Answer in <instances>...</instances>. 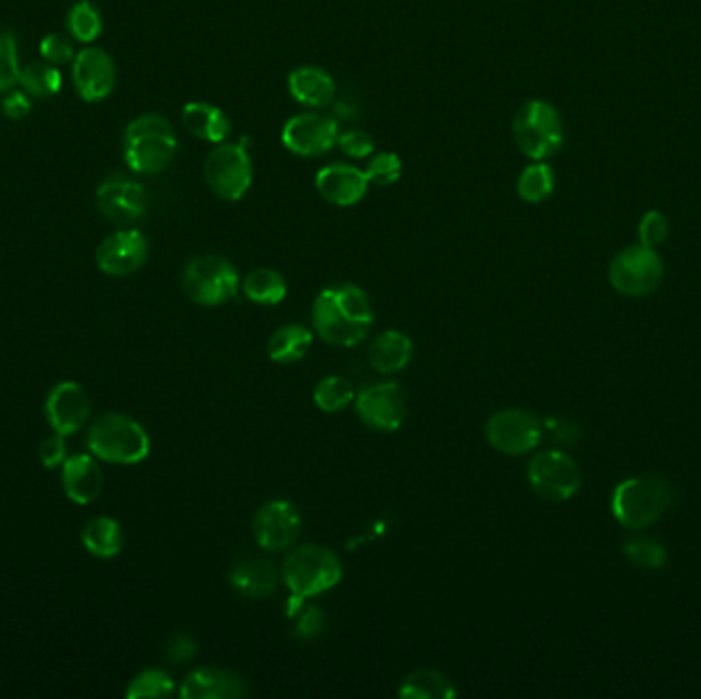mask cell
<instances>
[{"label":"cell","instance_id":"cell-2","mask_svg":"<svg viewBox=\"0 0 701 699\" xmlns=\"http://www.w3.org/2000/svg\"><path fill=\"white\" fill-rule=\"evenodd\" d=\"M673 495L663 478L644 474L617 484L612 498L615 522L627 530H646L663 517Z\"/></svg>","mask_w":701,"mask_h":699},{"label":"cell","instance_id":"cell-13","mask_svg":"<svg viewBox=\"0 0 701 699\" xmlns=\"http://www.w3.org/2000/svg\"><path fill=\"white\" fill-rule=\"evenodd\" d=\"M339 134V124L327 115L298 114L281 129V142L290 153L317 158L331 151Z\"/></svg>","mask_w":701,"mask_h":699},{"label":"cell","instance_id":"cell-40","mask_svg":"<svg viewBox=\"0 0 701 699\" xmlns=\"http://www.w3.org/2000/svg\"><path fill=\"white\" fill-rule=\"evenodd\" d=\"M292 615L298 618L295 634H298V638H302V640L317 638V635H320V632L324 630V615H322V611L317 610V608H302V605H300Z\"/></svg>","mask_w":701,"mask_h":699},{"label":"cell","instance_id":"cell-26","mask_svg":"<svg viewBox=\"0 0 701 699\" xmlns=\"http://www.w3.org/2000/svg\"><path fill=\"white\" fill-rule=\"evenodd\" d=\"M312 332L302 324H285L271 334L267 343V356L271 361L290 366L302 361L312 347Z\"/></svg>","mask_w":701,"mask_h":699},{"label":"cell","instance_id":"cell-21","mask_svg":"<svg viewBox=\"0 0 701 699\" xmlns=\"http://www.w3.org/2000/svg\"><path fill=\"white\" fill-rule=\"evenodd\" d=\"M230 585L249 599L269 598L280 585V574L273 562L263 559L238 560L230 566Z\"/></svg>","mask_w":701,"mask_h":699},{"label":"cell","instance_id":"cell-36","mask_svg":"<svg viewBox=\"0 0 701 699\" xmlns=\"http://www.w3.org/2000/svg\"><path fill=\"white\" fill-rule=\"evenodd\" d=\"M370 183L378 185H395L402 177V161L395 153L376 154L366 168Z\"/></svg>","mask_w":701,"mask_h":699},{"label":"cell","instance_id":"cell-29","mask_svg":"<svg viewBox=\"0 0 701 699\" xmlns=\"http://www.w3.org/2000/svg\"><path fill=\"white\" fill-rule=\"evenodd\" d=\"M244 295L261 305H275L288 295V283L273 269H255L243 281Z\"/></svg>","mask_w":701,"mask_h":699},{"label":"cell","instance_id":"cell-32","mask_svg":"<svg viewBox=\"0 0 701 699\" xmlns=\"http://www.w3.org/2000/svg\"><path fill=\"white\" fill-rule=\"evenodd\" d=\"M624 554L642 571H661L666 564V550L652 537H630L624 544Z\"/></svg>","mask_w":701,"mask_h":699},{"label":"cell","instance_id":"cell-4","mask_svg":"<svg viewBox=\"0 0 701 699\" xmlns=\"http://www.w3.org/2000/svg\"><path fill=\"white\" fill-rule=\"evenodd\" d=\"M175 153L177 136L163 115H142L126 129V163L136 173L156 175L165 171Z\"/></svg>","mask_w":701,"mask_h":699},{"label":"cell","instance_id":"cell-38","mask_svg":"<svg viewBox=\"0 0 701 699\" xmlns=\"http://www.w3.org/2000/svg\"><path fill=\"white\" fill-rule=\"evenodd\" d=\"M19 64L13 36L0 33V90L11 89L19 82Z\"/></svg>","mask_w":701,"mask_h":699},{"label":"cell","instance_id":"cell-17","mask_svg":"<svg viewBox=\"0 0 701 699\" xmlns=\"http://www.w3.org/2000/svg\"><path fill=\"white\" fill-rule=\"evenodd\" d=\"M97 205L107 220L117 224H129L144 216L148 195L136 181L126 177L107 178L97 191Z\"/></svg>","mask_w":701,"mask_h":699},{"label":"cell","instance_id":"cell-8","mask_svg":"<svg viewBox=\"0 0 701 699\" xmlns=\"http://www.w3.org/2000/svg\"><path fill=\"white\" fill-rule=\"evenodd\" d=\"M207 187L220 200L238 202L253 185V163L243 144H217L204 165Z\"/></svg>","mask_w":701,"mask_h":699},{"label":"cell","instance_id":"cell-5","mask_svg":"<svg viewBox=\"0 0 701 699\" xmlns=\"http://www.w3.org/2000/svg\"><path fill=\"white\" fill-rule=\"evenodd\" d=\"M89 449L111 464H138L150 454V437L140 423L126 415H103L90 427Z\"/></svg>","mask_w":701,"mask_h":699},{"label":"cell","instance_id":"cell-11","mask_svg":"<svg viewBox=\"0 0 701 699\" xmlns=\"http://www.w3.org/2000/svg\"><path fill=\"white\" fill-rule=\"evenodd\" d=\"M486 439L505 456H523L536 449L542 439V425L525 408H505L486 420Z\"/></svg>","mask_w":701,"mask_h":699},{"label":"cell","instance_id":"cell-12","mask_svg":"<svg viewBox=\"0 0 701 699\" xmlns=\"http://www.w3.org/2000/svg\"><path fill=\"white\" fill-rule=\"evenodd\" d=\"M356 412L371 431H398L407 417V395L396 381L376 384L358 396Z\"/></svg>","mask_w":701,"mask_h":699},{"label":"cell","instance_id":"cell-15","mask_svg":"<svg viewBox=\"0 0 701 699\" xmlns=\"http://www.w3.org/2000/svg\"><path fill=\"white\" fill-rule=\"evenodd\" d=\"M97 265L105 275L126 278L148 259V241L138 230H119L97 249Z\"/></svg>","mask_w":701,"mask_h":699},{"label":"cell","instance_id":"cell-30","mask_svg":"<svg viewBox=\"0 0 701 699\" xmlns=\"http://www.w3.org/2000/svg\"><path fill=\"white\" fill-rule=\"evenodd\" d=\"M556 187V177L552 166L544 161H536L534 165L525 166L517 178V193L527 204L546 202Z\"/></svg>","mask_w":701,"mask_h":699},{"label":"cell","instance_id":"cell-9","mask_svg":"<svg viewBox=\"0 0 701 699\" xmlns=\"http://www.w3.org/2000/svg\"><path fill=\"white\" fill-rule=\"evenodd\" d=\"M663 259L654 249L644 244L627 246L615 254L610 268V281L613 290L630 298H644L659 290L663 283Z\"/></svg>","mask_w":701,"mask_h":699},{"label":"cell","instance_id":"cell-10","mask_svg":"<svg viewBox=\"0 0 701 699\" xmlns=\"http://www.w3.org/2000/svg\"><path fill=\"white\" fill-rule=\"evenodd\" d=\"M527 480L544 501L564 503L578 493L583 474L571 456L549 449L532 458L527 466Z\"/></svg>","mask_w":701,"mask_h":699},{"label":"cell","instance_id":"cell-41","mask_svg":"<svg viewBox=\"0 0 701 699\" xmlns=\"http://www.w3.org/2000/svg\"><path fill=\"white\" fill-rule=\"evenodd\" d=\"M41 56L51 64H66L72 60L75 50H72V43L68 39L58 36V33H51L48 38L41 41L39 46Z\"/></svg>","mask_w":701,"mask_h":699},{"label":"cell","instance_id":"cell-44","mask_svg":"<svg viewBox=\"0 0 701 699\" xmlns=\"http://www.w3.org/2000/svg\"><path fill=\"white\" fill-rule=\"evenodd\" d=\"M2 111L11 119H23L31 111V103L23 93H11L4 101H2Z\"/></svg>","mask_w":701,"mask_h":699},{"label":"cell","instance_id":"cell-31","mask_svg":"<svg viewBox=\"0 0 701 699\" xmlns=\"http://www.w3.org/2000/svg\"><path fill=\"white\" fill-rule=\"evenodd\" d=\"M356 400L353 384L343 376H329L314 388V402L324 412H339Z\"/></svg>","mask_w":701,"mask_h":699},{"label":"cell","instance_id":"cell-25","mask_svg":"<svg viewBox=\"0 0 701 699\" xmlns=\"http://www.w3.org/2000/svg\"><path fill=\"white\" fill-rule=\"evenodd\" d=\"M412 357V341L400 331H386L378 334L370 344L368 359L371 368L383 376H392L407 368Z\"/></svg>","mask_w":701,"mask_h":699},{"label":"cell","instance_id":"cell-19","mask_svg":"<svg viewBox=\"0 0 701 699\" xmlns=\"http://www.w3.org/2000/svg\"><path fill=\"white\" fill-rule=\"evenodd\" d=\"M72 78L77 93L85 101H101L115 85L114 60L103 50H82L75 60Z\"/></svg>","mask_w":701,"mask_h":699},{"label":"cell","instance_id":"cell-28","mask_svg":"<svg viewBox=\"0 0 701 699\" xmlns=\"http://www.w3.org/2000/svg\"><path fill=\"white\" fill-rule=\"evenodd\" d=\"M398 696L405 699H451L456 698V689L446 674L434 669H419L402 681Z\"/></svg>","mask_w":701,"mask_h":699},{"label":"cell","instance_id":"cell-1","mask_svg":"<svg viewBox=\"0 0 701 699\" xmlns=\"http://www.w3.org/2000/svg\"><path fill=\"white\" fill-rule=\"evenodd\" d=\"M312 322L322 341L356 347L368 337L373 322L370 298L353 283L327 288L314 300Z\"/></svg>","mask_w":701,"mask_h":699},{"label":"cell","instance_id":"cell-24","mask_svg":"<svg viewBox=\"0 0 701 699\" xmlns=\"http://www.w3.org/2000/svg\"><path fill=\"white\" fill-rule=\"evenodd\" d=\"M183 124L199 140L222 144L230 136L228 115L212 103L193 101L183 107Z\"/></svg>","mask_w":701,"mask_h":699},{"label":"cell","instance_id":"cell-6","mask_svg":"<svg viewBox=\"0 0 701 699\" xmlns=\"http://www.w3.org/2000/svg\"><path fill=\"white\" fill-rule=\"evenodd\" d=\"M513 138L527 158L546 161L564 144L561 114L548 101L525 103L513 119Z\"/></svg>","mask_w":701,"mask_h":699},{"label":"cell","instance_id":"cell-14","mask_svg":"<svg viewBox=\"0 0 701 699\" xmlns=\"http://www.w3.org/2000/svg\"><path fill=\"white\" fill-rule=\"evenodd\" d=\"M302 532V515L294 503L275 498L256 511L253 534L256 544L267 552H281L294 546Z\"/></svg>","mask_w":701,"mask_h":699},{"label":"cell","instance_id":"cell-42","mask_svg":"<svg viewBox=\"0 0 701 699\" xmlns=\"http://www.w3.org/2000/svg\"><path fill=\"white\" fill-rule=\"evenodd\" d=\"M39 462L46 468H56L66 462V441L65 435L56 433L51 437H46L39 445Z\"/></svg>","mask_w":701,"mask_h":699},{"label":"cell","instance_id":"cell-16","mask_svg":"<svg viewBox=\"0 0 701 699\" xmlns=\"http://www.w3.org/2000/svg\"><path fill=\"white\" fill-rule=\"evenodd\" d=\"M89 396L77 381H60L46 398V419L60 435L80 431L89 420Z\"/></svg>","mask_w":701,"mask_h":699},{"label":"cell","instance_id":"cell-3","mask_svg":"<svg viewBox=\"0 0 701 699\" xmlns=\"http://www.w3.org/2000/svg\"><path fill=\"white\" fill-rule=\"evenodd\" d=\"M281 574L292 598L310 599L341 583L343 564L329 547L304 544L285 556Z\"/></svg>","mask_w":701,"mask_h":699},{"label":"cell","instance_id":"cell-23","mask_svg":"<svg viewBox=\"0 0 701 699\" xmlns=\"http://www.w3.org/2000/svg\"><path fill=\"white\" fill-rule=\"evenodd\" d=\"M62 484L70 501H75L77 505H89L101 495V468L97 466L95 459L85 454L66 458Z\"/></svg>","mask_w":701,"mask_h":699},{"label":"cell","instance_id":"cell-27","mask_svg":"<svg viewBox=\"0 0 701 699\" xmlns=\"http://www.w3.org/2000/svg\"><path fill=\"white\" fill-rule=\"evenodd\" d=\"M80 537L95 559H114L124 547V530L111 517L90 520Z\"/></svg>","mask_w":701,"mask_h":699},{"label":"cell","instance_id":"cell-33","mask_svg":"<svg viewBox=\"0 0 701 699\" xmlns=\"http://www.w3.org/2000/svg\"><path fill=\"white\" fill-rule=\"evenodd\" d=\"M23 89L33 97H51L60 90L62 77L58 68H51L48 64H31L21 72Z\"/></svg>","mask_w":701,"mask_h":699},{"label":"cell","instance_id":"cell-39","mask_svg":"<svg viewBox=\"0 0 701 699\" xmlns=\"http://www.w3.org/2000/svg\"><path fill=\"white\" fill-rule=\"evenodd\" d=\"M339 148L351 158H368L376 151V142L361 129H347L339 134Z\"/></svg>","mask_w":701,"mask_h":699},{"label":"cell","instance_id":"cell-22","mask_svg":"<svg viewBox=\"0 0 701 699\" xmlns=\"http://www.w3.org/2000/svg\"><path fill=\"white\" fill-rule=\"evenodd\" d=\"M288 89L295 101L310 109L327 107L334 99V78L319 66H300L290 72Z\"/></svg>","mask_w":701,"mask_h":699},{"label":"cell","instance_id":"cell-43","mask_svg":"<svg viewBox=\"0 0 701 699\" xmlns=\"http://www.w3.org/2000/svg\"><path fill=\"white\" fill-rule=\"evenodd\" d=\"M195 652H197V647H195V642L187 634L173 635L168 640V647H166V654L173 662L192 661Z\"/></svg>","mask_w":701,"mask_h":699},{"label":"cell","instance_id":"cell-7","mask_svg":"<svg viewBox=\"0 0 701 699\" xmlns=\"http://www.w3.org/2000/svg\"><path fill=\"white\" fill-rule=\"evenodd\" d=\"M238 285L236 268L216 254L195 256L183 273V290L199 305L226 304L238 292Z\"/></svg>","mask_w":701,"mask_h":699},{"label":"cell","instance_id":"cell-37","mask_svg":"<svg viewBox=\"0 0 701 699\" xmlns=\"http://www.w3.org/2000/svg\"><path fill=\"white\" fill-rule=\"evenodd\" d=\"M669 230H671V226H669V220H666L663 212H659V210L646 212L644 217L640 220V224H637L640 244H644L649 249H656V246H661L666 241Z\"/></svg>","mask_w":701,"mask_h":699},{"label":"cell","instance_id":"cell-20","mask_svg":"<svg viewBox=\"0 0 701 699\" xmlns=\"http://www.w3.org/2000/svg\"><path fill=\"white\" fill-rule=\"evenodd\" d=\"M246 696V683L241 674L226 669L204 667L187 674L181 686L183 699H238Z\"/></svg>","mask_w":701,"mask_h":699},{"label":"cell","instance_id":"cell-35","mask_svg":"<svg viewBox=\"0 0 701 699\" xmlns=\"http://www.w3.org/2000/svg\"><path fill=\"white\" fill-rule=\"evenodd\" d=\"M66 26H68V31L80 41H93L101 33V14L90 2L80 0L68 11Z\"/></svg>","mask_w":701,"mask_h":699},{"label":"cell","instance_id":"cell-18","mask_svg":"<svg viewBox=\"0 0 701 699\" xmlns=\"http://www.w3.org/2000/svg\"><path fill=\"white\" fill-rule=\"evenodd\" d=\"M314 185L324 202L339 205V207H349V205L359 204L366 197V193L370 190V178L366 175V171H361L358 166L334 163V165L320 168L314 178Z\"/></svg>","mask_w":701,"mask_h":699},{"label":"cell","instance_id":"cell-34","mask_svg":"<svg viewBox=\"0 0 701 699\" xmlns=\"http://www.w3.org/2000/svg\"><path fill=\"white\" fill-rule=\"evenodd\" d=\"M173 691H175V681L171 679V674L158 669H148L132 679L126 696L129 699L168 698Z\"/></svg>","mask_w":701,"mask_h":699}]
</instances>
